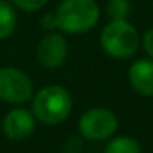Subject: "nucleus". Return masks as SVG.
Returning <instances> with one entry per match:
<instances>
[{
  "label": "nucleus",
  "instance_id": "nucleus-12",
  "mask_svg": "<svg viewBox=\"0 0 153 153\" xmlns=\"http://www.w3.org/2000/svg\"><path fill=\"white\" fill-rule=\"evenodd\" d=\"M13 7H18L20 10L25 12H36L46 4L48 0H10Z\"/></svg>",
  "mask_w": 153,
  "mask_h": 153
},
{
  "label": "nucleus",
  "instance_id": "nucleus-11",
  "mask_svg": "<svg viewBox=\"0 0 153 153\" xmlns=\"http://www.w3.org/2000/svg\"><path fill=\"white\" fill-rule=\"evenodd\" d=\"M130 12V5L127 0H109L107 4V13L112 20H123Z\"/></svg>",
  "mask_w": 153,
  "mask_h": 153
},
{
  "label": "nucleus",
  "instance_id": "nucleus-7",
  "mask_svg": "<svg viewBox=\"0 0 153 153\" xmlns=\"http://www.w3.org/2000/svg\"><path fill=\"white\" fill-rule=\"evenodd\" d=\"M2 128L10 140H25L35 128V115L27 109H13L5 115Z\"/></svg>",
  "mask_w": 153,
  "mask_h": 153
},
{
  "label": "nucleus",
  "instance_id": "nucleus-13",
  "mask_svg": "<svg viewBox=\"0 0 153 153\" xmlns=\"http://www.w3.org/2000/svg\"><path fill=\"white\" fill-rule=\"evenodd\" d=\"M81 150H82V143L76 137L68 138L64 146H63V153H81Z\"/></svg>",
  "mask_w": 153,
  "mask_h": 153
},
{
  "label": "nucleus",
  "instance_id": "nucleus-4",
  "mask_svg": "<svg viewBox=\"0 0 153 153\" xmlns=\"http://www.w3.org/2000/svg\"><path fill=\"white\" fill-rule=\"evenodd\" d=\"M117 117L109 109H91L81 117L79 120V132L84 138L100 142L105 140L117 130Z\"/></svg>",
  "mask_w": 153,
  "mask_h": 153
},
{
  "label": "nucleus",
  "instance_id": "nucleus-6",
  "mask_svg": "<svg viewBox=\"0 0 153 153\" xmlns=\"http://www.w3.org/2000/svg\"><path fill=\"white\" fill-rule=\"evenodd\" d=\"M38 63L43 68H59L68 58V41L59 33H48L36 48Z\"/></svg>",
  "mask_w": 153,
  "mask_h": 153
},
{
  "label": "nucleus",
  "instance_id": "nucleus-8",
  "mask_svg": "<svg viewBox=\"0 0 153 153\" xmlns=\"http://www.w3.org/2000/svg\"><path fill=\"white\" fill-rule=\"evenodd\" d=\"M128 81L138 94L153 97V59H138L130 66Z\"/></svg>",
  "mask_w": 153,
  "mask_h": 153
},
{
  "label": "nucleus",
  "instance_id": "nucleus-15",
  "mask_svg": "<svg viewBox=\"0 0 153 153\" xmlns=\"http://www.w3.org/2000/svg\"><path fill=\"white\" fill-rule=\"evenodd\" d=\"M143 48L148 53V56L153 58V28H150L143 36Z\"/></svg>",
  "mask_w": 153,
  "mask_h": 153
},
{
  "label": "nucleus",
  "instance_id": "nucleus-5",
  "mask_svg": "<svg viewBox=\"0 0 153 153\" xmlns=\"http://www.w3.org/2000/svg\"><path fill=\"white\" fill-rule=\"evenodd\" d=\"M33 92V82L17 68L0 69V99L8 104L27 102Z\"/></svg>",
  "mask_w": 153,
  "mask_h": 153
},
{
  "label": "nucleus",
  "instance_id": "nucleus-2",
  "mask_svg": "<svg viewBox=\"0 0 153 153\" xmlns=\"http://www.w3.org/2000/svg\"><path fill=\"white\" fill-rule=\"evenodd\" d=\"M71 107V96L64 87L46 86L33 99V115L46 125H56L68 119Z\"/></svg>",
  "mask_w": 153,
  "mask_h": 153
},
{
  "label": "nucleus",
  "instance_id": "nucleus-10",
  "mask_svg": "<svg viewBox=\"0 0 153 153\" xmlns=\"http://www.w3.org/2000/svg\"><path fill=\"white\" fill-rule=\"evenodd\" d=\"M105 153H142V148L132 137H117L105 146Z\"/></svg>",
  "mask_w": 153,
  "mask_h": 153
},
{
  "label": "nucleus",
  "instance_id": "nucleus-1",
  "mask_svg": "<svg viewBox=\"0 0 153 153\" xmlns=\"http://www.w3.org/2000/svg\"><path fill=\"white\" fill-rule=\"evenodd\" d=\"M54 15L59 30L79 35L96 27L99 20V7L94 0H63Z\"/></svg>",
  "mask_w": 153,
  "mask_h": 153
},
{
  "label": "nucleus",
  "instance_id": "nucleus-3",
  "mask_svg": "<svg viewBox=\"0 0 153 153\" xmlns=\"http://www.w3.org/2000/svg\"><path fill=\"white\" fill-rule=\"evenodd\" d=\"M100 45L109 56L127 59L138 50L140 36L132 23L123 20H112L104 27L100 33Z\"/></svg>",
  "mask_w": 153,
  "mask_h": 153
},
{
  "label": "nucleus",
  "instance_id": "nucleus-14",
  "mask_svg": "<svg viewBox=\"0 0 153 153\" xmlns=\"http://www.w3.org/2000/svg\"><path fill=\"white\" fill-rule=\"evenodd\" d=\"M40 25L45 28V30H48V31H51V30H54V28H58V23H56V15H53V13L45 15V17L41 18Z\"/></svg>",
  "mask_w": 153,
  "mask_h": 153
},
{
  "label": "nucleus",
  "instance_id": "nucleus-9",
  "mask_svg": "<svg viewBox=\"0 0 153 153\" xmlns=\"http://www.w3.org/2000/svg\"><path fill=\"white\" fill-rule=\"evenodd\" d=\"M17 28V12L8 2L0 0V40L8 38Z\"/></svg>",
  "mask_w": 153,
  "mask_h": 153
}]
</instances>
